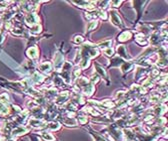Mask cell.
<instances>
[{
    "label": "cell",
    "mask_w": 168,
    "mask_h": 141,
    "mask_svg": "<svg viewBox=\"0 0 168 141\" xmlns=\"http://www.w3.org/2000/svg\"><path fill=\"white\" fill-rule=\"evenodd\" d=\"M110 16H111V21L114 25L118 26V27H123V23L120 17L117 15V13L115 11H110Z\"/></svg>",
    "instance_id": "6da1fadb"
},
{
    "label": "cell",
    "mask_w": 168,
    "mask_h": 141,
    "mask_svg": "<svg viewBox=\"0 0 168 141\" xmlns=\"http://www.w3.org/2000/svg\"><path fill=\"white\" fill-rule=\"evenodd\" d=\"M63 64H64V61H63V57L62 55L59 53H56V57H55V68L56 69H60Z\"/></svg>",
    "instance_id": "7a4b0ae2"
},
{
    "label": "cell",
    "mask_w": 168,
    "mask_h": 141,
    "mask_svg": "<svg viewBox=\"0 0 168 141\" xmlns=\"http://www.w3.org/2000/svg\"><path fill=\"white\" fill-rule=\"evenodd\" d=\"M26 132H27V129L23 128V127H17V128H15L13 130L12 135L13 136H19V135L25 134Z\"/></svg>",
    "instance_id": "3957f363"
},
{
    "label": "cell",
    "mask_w": 168,
    "mask_h": 141,
    "mask_svg": "<svg viewBox=\"0 0 168 141\" xmlns=\"http://www.w3.org/2000/svg\"><path fill=\"white\" fill-rule=\"evenodd\" d=\"M67 98H68V93L67 91H63V93H60V95H59V98H57L56 103L58 104H61V103H64V101H66Z\"/></svg>",
    "instance_id": "277c9868"
},
{
    "label": "cell",
    "mask_w": 168,
    "mask_h": 141,
    "mask_svg": "<svg viewBox=\"0 0 168 141\" xmlns=\"http://www.w3.org/2000/svg\"><path fill=\"white\" fill-rule=\"evenodd\" d=\"M28 56H29V58L31 59H35L37 58L38 54H37V49L35 48V47H32V48H30L29 50H28Z\"/></svg>",
    "instance_id": "5b68a950"
},
{
    "label": "cell",
    "mask_w": 168,
    "mask_h": 141,
    "mask_svg": "<svg viewBox=\"0 0 168 141\" xmlns=\"http://www.w3.org/2000/svg\"><path fill=\"white\" fill-rule=\"evenodd\" d=\"M41 136L44 140H46V141H54V136L49 132H46V131L42 132Z\"/></svg>",
    "instance_id": "8992f818"
},
{
    "label": "cell",
    "mask_w": 168,
    "mask_h": 141,
    "mask_svg": "<svg viewBox=\"0 0 168 141\" xmlns=\"http://www.w3.org/2000/svg\"><path fill=\"white\" fill-rule=\"evenodd\" d=\"M117 52H118V54H119V56H121V57H124L125 59H128L129 58V56H128L127 54H126V51H125V48L123 46H119L117 48Z\"/></svg>",
    "instance_id": "52a82bcc"
},
{
    "label": "cell",
    "mask_w": 168,
    "mask_h": 141,
    "mask_svg": "<svg viewBox=\"0 0 168 141\" xmlns=\"http://www.w3.org/2000/svg\"><path fill=\"white\" fill-rule=\"evenodd\" d=\"M29 124L32 125L34 127H40L42 126V124H43V122L41 120H39V119H35V118H32L29 120Z\"/></svg>",
    "instance_id": "ba28073f"
},
{
    "label": "cell",
    "mask_w": 168,
    "mask_h": 141,
    "mask_svg": "<svg viewBox=\"0 0 168 141\" xmlns=\"http://www.w3.org/2000/svg\"><path fill=\"white\" fill-rule=\"evenodd\" d=\"M46 128H49V129H52V130H56V129H59L60 128V124L57 123V122H50L47 125H45Z\"/></svg>",
    "instance_id": "9c48e42d"
},
{
    "label": "cell",
    "mask_w": 168,
    "mask_h": 141,
    "mask_svg": "<svg viewBox=\"0 0 168 141\" xmlns=\"http://www.w3.org/2000/svg\"><path fill=\"white\" fill-rule=\"evenodd\" d=\"M130 36H131V34L129 33V32H127V31H126V32H123L121 35L119 36V41H121V42H123V41H127L128 39L130 38Z\"/></svg>",
    "instance_id": "30bf717a"
},
{
    "label": "cell",
    "mask_w": 168,
    "mask_h": 141,
    "mask_svg": "<svg viewBox=\"0 0 168 141\" xmlns=\"http://www.w3.org/2000/svg\"><path fill=\"white\" fill-rule=\"evenodd\" d=\"M95 68H96V70H97V72H98L99 74H100V75H102V77L104 78V79H106L107 75H106V73H105V70H104L103 69H102V68H101L100 66H99L98 64H96V63H95Z\"/></svg>",
    "instance_id": "8fae6325"
},
{
    "label": "cell",
    "mask_w": 168,
    "mask_h": 141,
    "mask_svg": "<svg viewBox=\"0 0 168 141\" xmlns=\"http://www.w3.org/2000/svg\"><path fill=\"white\" fill-rule=\"evenodd\" d=\"M50 64H48V63H45V64H42L40 67H39V69L41 70H43V72H50Z\"/></svg>",
    "instance_id": "7c38bea8"
},
{
    "label": "cell",
    "mask_w": 168,
    "mask_h": 141,
    "mask_svg": "<svg viewBox=\"0 0 168 141\" xmlns=\"http://www.w3.org/2000/svg\"><path fill=\"white\" fill-rule=\"evenodd\" d=\"M131 68H132V64H128V63H125L124 65L122 66V70L123 72H128V70H131Z\"/></svg>",
    "instance_id": "4fadbf2b"
},
{
    "label": "cell",
    "mask_w": 168,
    "mask_h": 141,
    "mask_svg": "<svg viewBox=\"0 0 168 141\" xmlns=\"http://www.w3.org/2000/svg\"><path fill=\"white\" fill-rule=\"evenodd\" d=\"M64 123L67 124V125H69V126H75V125H76V121L74 120V119L70 118V119H66V120L64 121Z\"/></svg>",
    "instance_id": "5bb4252c"
},
{
    "label": "cell",
    "mask_w": 168,
    "mask_h": 141,
    "mask_svg": "<svg viewBox=\"0 0 168 141\" xmlns=\"http://www.w3.org/2000/svg\"><path fill=\"white\" fill-rule=\"evenodd\" d=\"M78 120H79L80 124H85L86 122L88 121V118H87V117H85V116H79V119H78Z\"/></svg>",
    "instance_id": "9a60e30c"
},
{
    "label": "cell",
    "mask_w": 168,
    "mask_h": 141,
    "mask_svg": "<svg viewBox=\"0 0 168 141\" xmlns=\"http://www.w3.org/2000/svg\"><path fill=\"white\" fill-rule=\"evenodd\" d=\"M96 26H97V22H95V21H94V22L89 23L88 26H87V29L88 30H93V28H95Z\"/></svg>",
    "instance_id": "2e32d148"
},
{
    "label": "cell",
    "mask_w": 168,
    "mask_h": 141,
    "mask_svg": "<svg viewBox=\"0 0 168 141\" xmlns=\"http://www.w3.org/2000/svg\"><path fill=\"white\" fill-rule=\"evenodd\" d=\"M105 54H106L107 56H112V55H113V49H112V48H108L106 51H105Z\"/></svg>",
    "instance_id": "e0dca14e"
},
{
    "label": "cell",
    "mask_w": 168,
    "mask_h": 141,
    "mask_svg": "<svg viewBox=\"0 0 168 141\" xmlns=\"http://www.w3.org/2000/svg\"><path fill=\"white\" fill-rule=\"evenodd\" d=\"M78 38H76L75 39V43H81V42H83V38L81 37V36H77Z\"/></svg>",
    "instance_id": "ac0fdd59"
},
{
    "label": "cell",
    "mask_w": 168,
    "mask_h": 141,
    "mask_svg": "<svg viewBox=\"0 0 168 141\" xmlns=\"http://www.w3.org/2000/svg\"><path fill=\"white\" fill-rule=\"evenodd\" d=\"M92 134H93V136L94 137H95V141H104L103 140V138H101L100 136H99V135H95V134H94V133H92Z\"/></svg>",
    "instance_id": "d6986e66"
},
{
    "label": "cell",
    "mask_w": 168,
    "mask_h": 141,
    "mask_svg": "<svg viewBox=\"0 0 168 141\" xmlns=\"http://www.w3.org/2000/svg\"><path fill=\"white\" fill-rule=\"evenodd\" d=\"M3 39H4V35L2 33H0V44L2 43V41H3Z\"/></svg>",
    "instance_id": "ffe728a7"
},
{
    "label": "cell",
    "mask_w": 168,
    "mask_h": 141,
    "mask_svg": "<svg viewBox=\"0 0 168 141\" xmlns=\"http://www.w3.org/2000/svg\"><path fill=\"white\" fill-rule=\"evenodd\" d=\"M29 91H31V93H32V91H33V90H31V88H30V90H29ZM34 93H36V91H35V90H34ZM33 95H37V93H33Z\"/></svg>",
    "instance_id": "44dd1931"
}]
</instances>
